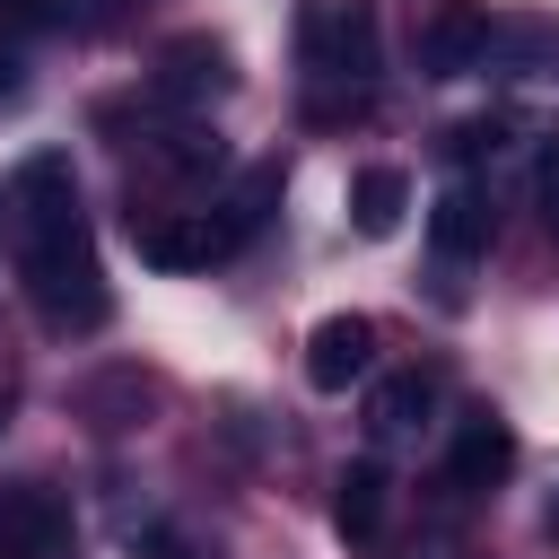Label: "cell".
I'll return each mask as SVG.
<instances>
[{
    "label": "cell",
    "mask_w": 559,
    "mask_h": 559,
    "mask_svg": "<svg viewBox=\"0 0 559 559\" xmlns=\"http://www.w3.org/2000/svg\"><path fill=\"white\" fill-rule=\"evenodd\" d=\"M17 280H26V306L52 323V332H96L114 314V288H105V262L87 245V218H35L26 227V253H17Z\"/></svg>",
    "instance_id": "6da1fadb"
},
{
    "label": "cell",
    "mask_w": 559,
    "mask_h": 559,
    "mask_svg": "<svg viewBox=\"0 0 559 559\" xmlns=\"http://www.w3.org/2000/svg\"><path fill=\"white\" fill-rule=\"evenodd\" d=\"M297 61L332 87L376 79L384 35H376V0H297Z\"/></svg>",
    "instance_id": "7a4b0ae2"
},
{
    "label": "cell",
    "mask_w": 559,
    "mask_h": 559,
    "mask_svg": "<svg viewBox=\"0 0 559 559\" xmlns=\"http://www.w3.org/2000/svg\"><path fill=\"white\" fill-rule=\"evenodd\" d=\"M131 245H140V262H157V271H210L218 253H236L245 245V227L227 218V210H131Z\"/></svg>",
    "instance_id": "3957f363"
},
{
    "label": "cell",
    "mask_w": 559,
    "mask_h": 559,
    "mask_svg": "<svg viewBox=\"0 0 559 559\" xmlns=\"http://www.w3.org/2000/svg\"><path fill=\"white\" fill-rule=\"evenodd\" d=\"M70 542V507L44 480H9L0 489V559H52Z\"/></svg>",
    "instance_id": "277c9868"
},
{
    "label": "cell",
    "mask_w": 559,
    "mask_h": 559,
    "mask_svg": "<svg viewBox=\"0 0 559 559\" xmlns=\"http://www.w3.org/2000/svg\"><path fill=\"white\" fill-rule=\"evenodd\" d=\"M480 52H489V9L480 0H437L428 26H419V70L463 79V70H480Z\"/></svg>",
    "instance_id": "5b68a950"
},
{
    "label": "cell",
    "mask_w": 559,
    "mask_h": 559,
    "mask_svg": "<svg viewBox=\"0 0 559 559\" xmlns=\"http://www.w3.org/2000/svg\"><path fill=\"white\" fill-rule=\"evenodd\" d=\"M367 367H376V323L367 314H323L306 332V384L314 393H349Z\"/></svg>",
    "instance_id": "8992f818"
},
{
    "label": "cell",
    "mask_w": 559,
    "mask_h": 559,
    "mask_svg": "<svg viewBox=\"0 0 559 559\" xmlns=\"http://www.w3.org/2000/svg\"><path fill=\"white\" fill-rule=\"evenodd\" d=\"M507 472H515V428H507V419H489V411L454 419V454H445V480H454L463 498H480V489H498Z\"/></svg>",
    "instance_id": "52a82bcc"
},
{
    "label": "cell",
    "mask_w": 559,
    "mask_h": 559,
    "mask_svg": "<svg viewBox=\"0 0 559 559\" xmlns=\"http://www.w3.org/2000/svg\"><path fill=\"white\" fill-rule=\"evenodd\" d=\"M157 105H210L218 87H227V52L210 44V35H175L166 52H157Z\"/></svg>",
    "instance_id": "ba28073f"
},
{
    "label": "cell",
    "mask_w": 559,
    "mask_h": 559,
    "mask_svg": "<svg viewBox=\"0 0 559 559\" xmlns=\"http://www.w3.org/2000/svg\"><path fill=\"white\" fill-rule=\"evenodd\" d=\"M9 210L35 227V218H70L79 210V175H70V157L61 148H26L17 157V175H9Z\"/></svg>",
    "instance_id": "9c48e42d"
},
{
    "label": "cell",
    "mask_w": 559,
    "mask_h": 559,
    "mask_svg": "<svg viewBox=\"0 0 559 559\" xmlns=\"http://www.w3.org/2000/svg\"><path fill=\"white\" fill-rule=\"evenodd\" d=\"M428 245H437L445 262H472V253H489V201H480L472 183H445V192L428 201Z\"/></svg>",
    "instance_id": "30bf717a"
},
{
    "label": "cell",
    "mask_w": 559,
    "mask_h": 559,
    "mask_svg": "<svg viewBox=\"0 0 559 559\" xmlns=\"http://www.w3.org/2000/svg\"><path fill=\"white\" fill-rule=\"evenodd\" d=\"M332 524H341V542H376V524H384V463H376V454L341 463V480H332Z\"/></svg>",
    "instance_id": "8fae6325"
},
{
    "label": "cell",
    "mask_w": 559,
    "mask_h": 559,
    "mask_svg": "<svg viewBox=\"0 0 559 559\" xmlns=\"http://www.w3.org/2000/svg\"><path fill=\"white\" fill-rule=\"evenodd\" d=\"M402 210H411V175L402 166H358L349 175V227L358 236H393Z\"/></svg>",
    "instance_id": "7c38bea8"
},
{
    "label": "cell",
    "mask_w": 559,
    "mask_h": 559,
    "mask_svg": "<svg viewBox=\"0 0 559 559\" xmlns=\"http://www.w3.org/2000/svg\"><path fill=\"white\" fill-rule=\"evenodd\" d=\"M428 411H437V384H428L419 367H411V376H384V384L367 393V428H376V437H411Z\"/></svg>",
    "instance_id": "4fadbf2b"
},
{
    "label": "cell",
    "mask_w": 559,
    "mask_h": 559,
    "mask_svg": "<svg viewBox=\"0 0 559 559\" xmlns=\"http://www.w3.org/2000/svg\"><path fill=\"white\" fill-rule=\"evenodd\" d=\"M17 9L44 26H70V35H114L131 17V0H17Z\"/></svg>",
    "instance_id": "5bb4252c"
},
{
    "label": "cell",
    "mask_w": 559,
    "mask_h": 559,
    "mask_svg": "<svg viewBox=\"0 0 559 559\" xmlns=\"http://www.w3.org/2000/svg\"><path fill=\"white\" fill-rule=\"evenodd\" d=\"M157 166H166V175H218V166H227V148H218V131L183 122V131H166V140H157Z\"/></svg>",
    "instance_id": "9a60e30c"
},
{
    "label": "cell",
    "mask_w": 559,
    "mask_h": 559,
    "mask_svg": "<svg viewBox=\"0 0 559 559\" xmlns=\"http://www.w3.org/2000/svg\"><path fill=\"white\" fill-rule=\"evenodd\" d=\"M533 201L550 210V227H559V131H542V157H533Z\"/></svg>",
    "instance_id": "2e32d148"
},
{
    "label": "cell",
    "mask_w": 559,
    "mask_h": 559,
    "mask_svg": "<svg viewBox=\"0 0 559 559\" xmlns=\"http://www.w3.org/2000/svg\"><path fill=\"white\" fill-rule=\"evenodd\" d=\"M9 96H17V44L0 35V105H9Z\"/></svg>",
    "instance_id": "e0dca14e"
}]
</instances>
